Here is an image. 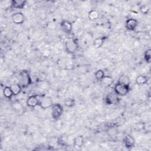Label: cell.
Wrapping results in <instances>:
<instances>
[{"label": "cell", "instance_id": "6da1fadb", "mask_svg": "<svg viewBox=\"0 0 151 151\" xmlns=\"http://www.w3.org/2000/svg\"><path fill=\"white\" fill-rule=\"evenodd\" d=\"M129 85L118 82L114 86L115 93L121 96H126L129 93Z\"/></svg>", "mask_w": 151, "mask_h": 151}, {"label": "cell", "instance_id": "7a4b0ae2", "mask_svg": "<svg viewBox=\"0 0 151 151\" xmlns=\"http://www.w3.org/2000/svg\"><path fill=\"white\" fill-rule=\"evenodd\" d=\"M53 101L51 97L50 96H40L39 100V105L42 109H47L49 108H51L53 105Z\"/></svg>", "mask_w": 151, "mask_h": 151}, {"label": "cell", "instance_id": "3957f363", "mask_svg": "<svg viewBox=\"0 0 151 151\" xmlns=\"http://www.w3.org/2000/svg\"><path fill=\"white\" fill-rule=\"evenodd\" d=\"M20 84L23 88L27 87L31 83V78L28 72L26 70H23L20 73Z\"/></svg>", "mask_w": 151, "mask_h": 151}, {"label": "cell", "instance_id": "277c9868", "mask_svg": "<svg viewBox=\"0 0 151 151\" xmlns=\"http://www.w3.org/2000/svg\"><path fill=\"white\" fill-rule=\"evenodd\" d=\"M63 112V108L62 106L59 103L54 104L52 106V116L54 120H57L60 118Z\"/></svg>", "mask_w": 151, "mask_h": 151}, {"label": "cell", "instance_id": "5b68a950", "mask_svg": "<svg viewBox=\"0 0 151 151\" xmlns=\"http://www.w3.org/2000/svg\"><path fill=\"white\" fill-rule=\"evenodd\" d=\"M120 101V98L119 96L116 93H111L108 94L105 99V102L108 105H116Z\"/></svg>", "mask_w": 151, "mask_h": 151}, {"label": "cell", "instance_id": "8992f818", "mask_svg": "<svg viewBox=\"0 0 151 151\" xmlns=\"http://www.w3.org/2000/svg\"><path fill=\"white\" fill-rule=\"evenodd\" d=\"M66 48L69 53H73L78 48V44L74 40H69L66 43Z\"/></svg>", "mask_w": 151, "mask_h": 151}, {"label": "cell", "instance_id": "52a82bcc", "mask_svg": "<svg viewBox=\"0 0 151 151\" xmlns=\"http://www.w3.org/2000/svg\"><path fill=\"white\" fill-rule=\"evenodd\" d=\"M40 96L39 95H32L28 97L27 100V105L28 107L34 108L39 105Z\"/></svg>", "mask_w": 151, "mask_h": 151}, {"label": "cell", "instance_id": "ba28073f", "mask_svg": "<svg viewBox=\"0 0 151 151\" xmlns=\"http://www.w3.org/2000/svg\"><path fill=\"white\" fill-rule=\"evenodd\" d=\"M123 141L125 144V146L128 149H130L133 148L134 146H135V139H134L133 137L130 135H126L124 137Z\"/></svg>", "mask_w": 151, "mask_h": 151}, {"label": "cell", "instance_id": "9c48e42d", "mask_svg": "<svg viewBox=\"0 0 151 151\" xmlns=\"http://www.w3.org/2000/svg\"><path fill=\"white\" fill-rule=\"evenodd\" d=\"M12 20L16 24H21L24 21V16L21 12H16L12 15Z\"/></svg>", "mask_w": 151, "mask_h": 151}, {"label": "cell", "instance_id": "30bf717a", "mask_svg": "<svg viewBox=\"0 0 151 151\" xmlns=\"http://www.w3.org/2000/svg\"><path fill=\"white\" fill-rule=\"evenodd\" d=\"M138 26V21L135 19H130L126 22V27L130 31H133L136 29Z\"/></svg>", "mask_w": 151, "mask_h": 151}, {"label": "cell", "instance_id": "8fae6325", "mask_svg": "<svg viewBox=\"0 0 151 151\" xmlns=\"http://www.w3.org/2000/svg\"><path fill=\"white\" fill-rule=\"evenodd\" d=\"M61 27L63 30L66 33H70L72 31V24L67 20H64L61 23Z\"/></svg>", "mask_w": 151, "mask_h": 151}, {"label": "cell", "instance_id": "7c38bea8", "mask_svg": "<svg viewBox=\"0 0 151 151\" xmlns=\"http://www.w3.org/2000/svg\"><path fill=\"white\" fill-rule=\"evenodd\" d=\"M26 1H23V0H13L11 1V7L17 9H23L25 5Z\"/></svg>", "mask_w": 151, "mask_h": 151}, {"label": "cell", "instance_id": "4fadbf2b", "mask_svg": "<svg viewBox=\"0 0 151 151\" xmlns=\"http://www.w3.org/2000/svg\"><path fill=\"white\" fill-rule=\"evenodd\" d=\"M84 143V138L82 135L77 136L74 140V146L76 148H80Z\"/></svg>", "mask_w": 151, "mask_h": 151}, {"label": "cell", "instance_id": "5bb4252c", "mask_svg": "<svg viewBox=\"0 0 151 151\" xmlns=\"http://www.w3.org/2000/svg\"><path fill=\"white\" fill-rule=\"evenodd\" d=\"M14 96H17L20 93L21 91V86L20 84L14 83L10 86Z\"/></svg>", "mask_w": 151, "mask_h": 151}, {"label": "cell", "instance_id": "9a60e30c", "mask_svg": "<svg viewBox=\"0 0 151 151\" xmlns=\"http://www.w3.org/2000/svg\"><path fill=\"white\" fill-rule=\"evenodd\" d=\"M102 81V83L105 86H110L113 83V79L109 76H105L103 78L100 80Z\"/></svg>", "mask_w": 151, "mask_h": 151}, {"label": "cell", "instance_id": "2e32d148", "mask_svg": "<svg viewBox=\"0 0 151 151\" xmlns=\"http://www.w3.org/2000/svg\"><path fill=\"white\" fill-rule=\"evenodd\" d=\"M106 38L105 37H100L97 38L94 40L93 42V46L96 48H99L101 47L103 44H104V42L105 41Z\"/></svg>", "mask_w": 151, "mask_h": 151}, {"label": "cell", "instance_id": "e0dca14e", "mask_svg": "<svg viewBox=\"0 0 151 151\" xmlns=\"http://www.w3.org/2000/svg\"><path fill=\"white\" fill-rule=\"evenodd\" d=\"M99 17V14L96 10H92L89 13V19L91 21H95Z\"/></svg>", "mask_w": 151, "mask_h": 151}, {"label": "cell", "instance_id": "ac0fdd59", "mask_svg": "<svg viewBox=\"0 0 151 151\" xmlns=\"http://www.w3.org/2000/svg\"><path fill=\"white\" fill-rule=\"evenodd\" d=\"M3 93H4V96L8 99H11L12 96H14L11 88L8 87V86L5 87V88L4 89V90H3Z\"/></svg>", "mask_w": 151, "mask_h": 151}, {"label": "cell", "instance_id": "d6986e66", "mask_svg": "<svg viewBox=\"0 0 151 151\" xmlns=\"http://www.w3.org/2000/svg\"><path fill=\"white\" fill-rule=\"evenodd\" d=\"M148 81V79L146 76H142V75H139L138 76L137 79H136V82L137 84L139 85H145V83H146Z\"/></svg>", "mask_w": 151, "mask_h": 151}, {"label": "cell", "instance_id": "ffe728a7", "mask_svg": "<svg viewBox=\"0 0 151 151\" xmlns=\"http://www.w3.org/2000/svg\"><path fill=\"white\" fill-rule=\"evenodd\" d=\"M64 105L66 106L69 107V108H72L75 105V100L73 99L72 98H68L64 100Z\"/></svg>", "mask_w": 151, "mask_h": 151}, {"label": "cell", "instance_id": "44dd1931", "mask_svg": "<svg viewBox=\"0 0 151 151\" xmlns=\"http://www.w3.org/2000/svg\"><path fill=\"white\" fill-rule=\"evenodd\" d=\"M94 76L97 80H101L105 75V72L103 70H99L94 73Z\"/></svg>", "mask_w": 151, "mask_h": 151}, {"label": "cell", "instance_id": "7402d4cb", "mask_svg": "<svg viewBox=\"0 0 151 151\" xmlns=\"http://www.w3.org/2000/svg\"><path fill=\"white\" fill-rule=\"evenodd\" d=\"M118 83H121L125 84V85H129L130 80H129V78L128 76H122L119 78V79L118 80Z\"/></svg>", "mask_w": 151, "mask_h": 151}, {"label": "cell", "instance_id": "603a6c76", "mask_svg": "<svg viewBox=\"0 0 151 151\" xmlns=\"http://www.w3.org/2000/svg\"><path fill=\"white\" fill-rule=\"evenodd\" d=\"M151 50L150 49H148L146 51L145 53V55H144V57H145V60L147 63H150V60H151Z\"/></svg>", "mask_w": 151, "mask_h": 151}, {"label": "cell", "instance_id": "cb8c5ba5", "mask_svg": "<svg viewBox=\"0 0 151 151\" xmlns=\"http://www.w3.org/2000/svg\"><path fill=\"white\" fill-rule=\"evenodd\" d=\"M67 138L66 137H61L60 138H59L58 139V143L59 145H61V146H65L67 144Z\"/></svg>", "mask_w": 151, "mask_h": 151}, {"label": "cell", "instance_id": "d4e9b609", "mask_svg": "<svg viewBox=\"0 0 151 151\" xmlns=\"http://www.w3.org/2000/svg\"><path fill=\"white\" fill-rule=\"evenodd\" d=\"M140 10L141 11V12H142L144 14H146L148 13V12L149 10V7L147 6V5H143L140 8Z\"/></svg>", "mask_w": 151, "mask_h": 151}, {"label": "cell", "instance_id": "484cf974", "mask_svg": "<svg viewBox=\"0 0 151 151\" xmlns=\"http://www.w3.org/2000/svg\"><path fill=\"white\" fill-rule=\"evenodd\" d=\"M13 108L14 109L17 110H20V109H22V105H21V103L18 102V101H15L14 103V105H13Z\"/></svg>", "mask_w": 151, "mask_h": 151}]
</instances>
